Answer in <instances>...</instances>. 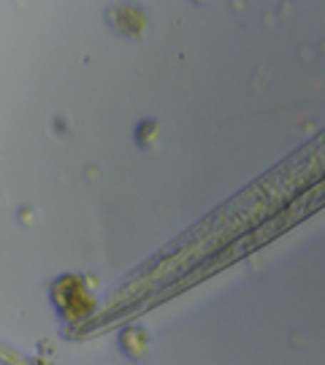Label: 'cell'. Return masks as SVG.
<instances>
[{"label": "cell", "mask_w": 325, "mask_h": 365, "mask_svg": "<svg viewBox=\"0 0 325 365\" xmlns=\"http://www.w3.org/2000/svg\"><path fill=\"white\" fill-rule=\"evenodd\" d=\"M54 300L68 319H81L92 312V295L84 287V279H79V276H68L63 282H57Z\"/></svg>", "instance_id": "cell-1"}]
</instances>
